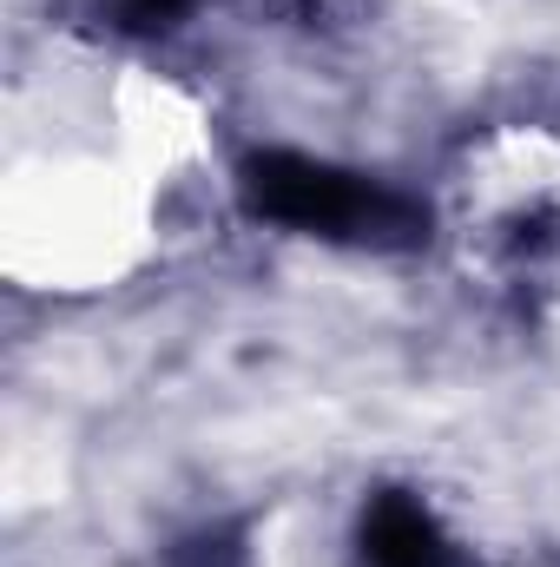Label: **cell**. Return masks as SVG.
I'll use <instances>...</instances> for the list:
<instances>
[{"mask_svg": "<svg viewBox=\"0 0 560 567\" xmlns=\"http://www.w3.org/2000/svg\"><path fill=\"white\" fill-rule=\"evenodd\" d=\"M245 198L258 218L336 245H416L428 225V212L409 205L403 192L303 152H258L245 165Z\"/></svg>", "mask_w": 560, "mask_h": 567, "instance_id": "obj_1", "label": "cell"}, {"mask_svg": "<svg viewBox=\"0 0 560 567\" xmlns=\"http://www.w3.org/2000/svg\"><path fill=\"white\" fill-rule=\"evenodd\" d=\"M363 567H462V555L416 495H376L363 515Z\"/></svg>", "mask_w": 560, "mask_h": 567, "instance_id": "obj_2", "label": "cell"}, {"mask_svg": "<svg viewBox=\"0 0 560 567\" xmlns=\"http://www.w3.org/2000/svg\"><path fill=\"white\" fill-rule=\"evenodd\" d=\"M185 7H191V0H113V20H120L126 33H165V27L185 20Z\"/></svg>", "mask_w": 560, "mask_h": 567, "instance_id": "obj_3", "label": "cell"}, {"mask_svg": "<svg viewBox=\"0 0 560 567\" xmlns=\"http://www.w3.org/2000/svg\"><path fill=\"white\" fill-rule=\"evenodd\" d=\"M191 567H231V548H211V542H205V548L191 555Z\"/></svg>", "mask_w": 560, "mask_h": 567, "instance_id": "obj_4", "label": "cell"}]
</instances>
